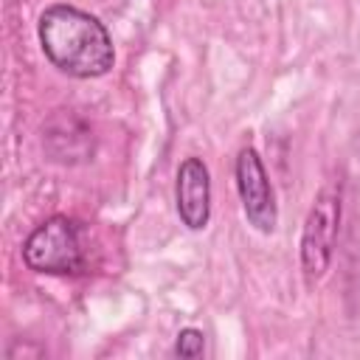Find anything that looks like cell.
I'll list each match as a JSON object with an SVG mask.
<instances>
[{
  "mask_svg": "<svg viewBox=\"0 0 360 360\" xmlns=\"http://www.w3.org/2000/svg\"><path fill=\"white\" fill-rule=\"evenodd\" d=\"M37 37L45 59L73 79H98L115 65V45L104 22L70 3L48 6L39 14Z\"/></svg>",
  "mask_w": 360,
  "mask_h": 360,
  "instance_id": "1",
  "label": "cell"
},
{
  "mask_svg": "<svg viewBox=\"0 0 360 360\" xmlns=\"http://www.w3.org/2000/svg\"><path fill=\"white\" fill-rule=\"evenodd\" d=\"M22 262L34 273L48 276H79L87 267L84 228L82 222L56 214L39 222L22 242Z\"/></svg>",
  "mask_w": 360,
  "mask_h": 360,
  "instance_id": "2",
  "label": "cell"
},
{
  "mask_svg": "<svg viewBox=\"0 0 360 360\" xmlns=\"http://www.w3.org/2000/svg\"><path fill=\"white\" fill-rule=\"evenodd\" d=\"M338 228H340V186L326 183L315 194V200L307 211V219L301 228V242H298L301 270H304L307 284L318 281L329 270L332 256H335Z\"/></svg>",
  "mask_w": 360,
  "mask_h": 360,
  "instance_id": "3",
  "label": "cell"
},
{
  "mask_svg": "<svg viewBox=\"0 0 360 360\" xmlns=\"http://www.w3.org/2000/svg\"><path fill=\"white\" fill-rule=\"evenodd\" d=\"M236 191L242 202V214L248 225H253L259 233H273L278 225V205H276V191L267 177V169L253 146H242L236 155Z\"/></svg>",
  "mask_w": 360,
  "mask_h": 360,
  "instance_id": "4",
  "label": "cell"
},
{
  "mask_svg": "<svg viewBox=\"0 0 360 360\" xmlns=\"http://www.w3.org/2000/svg\"><path fill=\"white\" fill-rule=\"evenodd\" d=\"M177 217L188 231H202L211 219V174L200 158H186L174 180Z\"/></svg>",
  "mask_w": 360,
  "mask_h": 360,
  "instance_id": "5",
  "label": "cell"
},
{
  "mask_svg": "<svg viewBox=\"0 0 360 360\" xmlns=\"http://www.w3.org/2000/svg\"><path fill=\"white\" fill-rule=\"evenodd\" d=\"M202 352H205V335H202L200 329L186 326V329L177 332L174 349H172L174 357H188V360H191V357H202Z\"/></svg>",
  "mask_w": 360,
  "mask_h": 360,
  "instance_id": "6",
  "label": "cell"
}]
</instances>
